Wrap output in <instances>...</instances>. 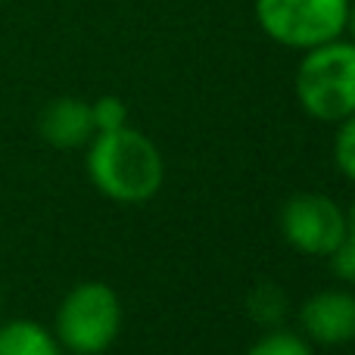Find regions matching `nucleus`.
Instances as JSON below:
<instances>
[{
  "instance_id": "1",
  "label": "nucleus",
  "mask_w": 355,
  "mask_h": 355,
  "mask_svg": "<svg viewBox=\"0 0 355 355\" xmlns=\"http://www.w3.org/2000/svg\"><path fill=\"white\" fill-rule=\"evenodd\" d=\"M94 187L116 202H147L166 181V162L150 137L135 128L97 131L87 147Z\"/></svg>"
},
{
  "instance_id": "2",
  "label": "nucleus",
  "mask_w": 355,
  "mask_h": 355,
  "mask_svg": "<svg viewBox=\"0 0 355 355\" xmlns=\"http://www.w3.org/2000/svg\"><path fill=\"white\" fill-rule=\"evenodd\" d=\"M296 100L318 122H343L355 112V41L318 44L296 69Z\"/></svg>"
},
{
  "instance_id": "3",
  "label": "nucleus",
  "mask_w": 355,
  "mask_h": 355,
  "mask_svg": "<svg viewBox=\"0 0 355 355\" xmlns=\"http://www.w3.org/2000/svg\"><path fill=\"white\" fill-rule=\"evenodd\" d=\"M122 327V302L116 290L103 281L75 284L56 309L53 337L62 349L75 355H100L119 337Z\"/></svg>"
},
{
  "instance_id": "4",
  "label": "nucleus",
  "mask_w": 355,
  "mask_h": 355,
  "mask_svg": "<svg viewBox=\"0 0 355 355\" xmlns=\"http://www.w3.org/2000/svg\"><path fill=\"white\" fill-rule=\"evenodd\" d=\"M352 0H256V22L275 44L312 50L346 31Z\"/></svg>"
},
{
  "instance_id": "5",
  "label": "nucleus",
  "mask_w": 355,
  "mask_h": 355,
  "mask_svg": "<svg viewBox=\"0 0 355 355\" xmlns=\"http://www.w3.org/2000/svg\"><path fill=\"white\" fill-rule=\"evenodd\" d=\"M281 234L293 250L327 259L340 246V240L349 234V218L331 196L300 193L284 202Z\"/></svg>"
},
{
  "instance_id": "6",
  "label": "nucleus",
  "mask_w": 355,
  "mask_h": 355,
  "mask_svg": "<svg viewBox=\"0 0 355 355\" xmlns=\"http://www.w3.org/2000/svg\"><path fill=\"white\" fill-rule=\"evenodd\" d=\"M300 324L306 340L321 346L355 343V293L349 290H321L302 302Z\"/></svg>"
},
{
  "instance_id": "7",
  "label": "nucleus",
  "mask_w": 355,
  "mask_h": 355,
  "mask_svg": "<svg viewBox=\"0 0 355 355\" xmlns=\"http://www.w3.org/2000/svg\"><path fill=\"white\" fill-rule=\"evenodd\" d=\"M41 135L50 147L75 150L94 137L91 103L78 97H60L41 112Z\"/></svg>"
},
{
  "instance_id": "8",
  "label": "nucleus",
  "mask_w": 355,
  "mask_h": 355,
  "mask_svg": "<svg viewBox=\"0 0 355 355\" xmlns=\"http://www.w3.org/2000/svg\"><path fill=\"white\" fill-rule=\"evenodd\" d=\"M0 355H62V346L37 321H6L0 324Z\"/></svg>"
},
{
  "instance_id": "9",
  "label": "nucleus",
  "mask_w": 355,
  "mask_h": 355,
  "mask_svg": "<svg viewBox=\"0 0 355 355\" xmlns=\"http://www.w3.org/2000/svg\"><path fill=\"white\" fill-rule=\"evenodd\" d=\"M246 309H250L252 321H259V324H277L287 315V296L281 293L277 284H259L250 293Z\"/></svg>"
},
{
  "instance_id": "10",
  "label": "nucleus",
  "mask_w": 355,
  "mask_h": 355,
  "mask_svg": "<svg viewBox=\"0 0 355 355\" xmlns=\"http://www.w3.org/2000/svg\"><path fill=\"white\" fill-rule=\"evenodd\" d=\"M246 355H315L312 343L300 334L290 331H271L268 337H262L259 343H252Z\"/></svg>"
},
{
  "instance_id": "11",
  "label": "nucleus",
  "mask_w": 355,
  "mask_h": 355,
  "mask_svg": "<svg viewBox=\"0 0 355 355\" xmlns=\"http://www.w3.org/2000/svg\"><path fill=\"white\" fill-rule=\"evenodd\" d=\"M91 119H94V135L97 131H119L128 125V106L119 97H100L91 103Z\"/></svg>"
},
{
  "instance_id": "12",
  "label": "nucleus",
  "mask_w": 355,
  "mask_h": 355,
  "mask_svg": "<svg viewBox=\"0 0 355 355\" xmlns=\"http://www.w3.org/2000/svg\"><path fill=\"white\" fill-rule=\"evenodd\" d=\"M334 162L349 181H355V112L340 122L337 141H334Z\"/></svg>"
},
{
  "instance_id": "13",
  "label": "nucleus",
  "mask_w": 355,
  "mask_h": 355,
  "mask_svg": "<svg viewBox=\"0 0 355 355\" xmlns=\"http://www.w3.org/2000/svg\"><path fill=\"white\" fill-rule=\"evenodd\" d=\"M331 268L337 277H343V281H355V231H349L343 240H340V246L331 252Z\"/></svg>"
},
{
  "instance_id": "14",
  "label": "nucleus",
  "mask_w": 355,
  "mask_h": 355,
  "mask_svg": "<svg viewBox=\"0 0 355 355\" xmlns=\"http://www.w3.org/2000/svg\"><path fill=\"white\" fill-rule=\"evenodd\" d=\"M346 31H349L352 41H355V3H349V16H346Z\"/></svg>"
},
{
  "instance_id": "15",
  "label": "nucleus",
  "mask_w": 355,
  "mask_h": 355,
  "mask_svg": "<svg viewBox=\"0 0 355 355\" xmlns=\"http://www.w3.org/2000/svg\"><path fill=\"white\" fill-rule=\"evenodd\" d=\"M346 218H349V231H355V200H352V209L346 212Z\"/></svg>"
},
{
  "instance_id": "16",
  "label": "nucleus",
  "mask_w": 355,
  "mask_h": 355,
  "mask_svg": "<svg viewBox=\"0 0 355 355\" xmlns=\"http://www.w3.org/2000/svg\"><path fill=\"white\" fill-rule=\"evenodd\" d=\"M0 306H3V293H0Z\"/></svg>"
}]
</instances>
